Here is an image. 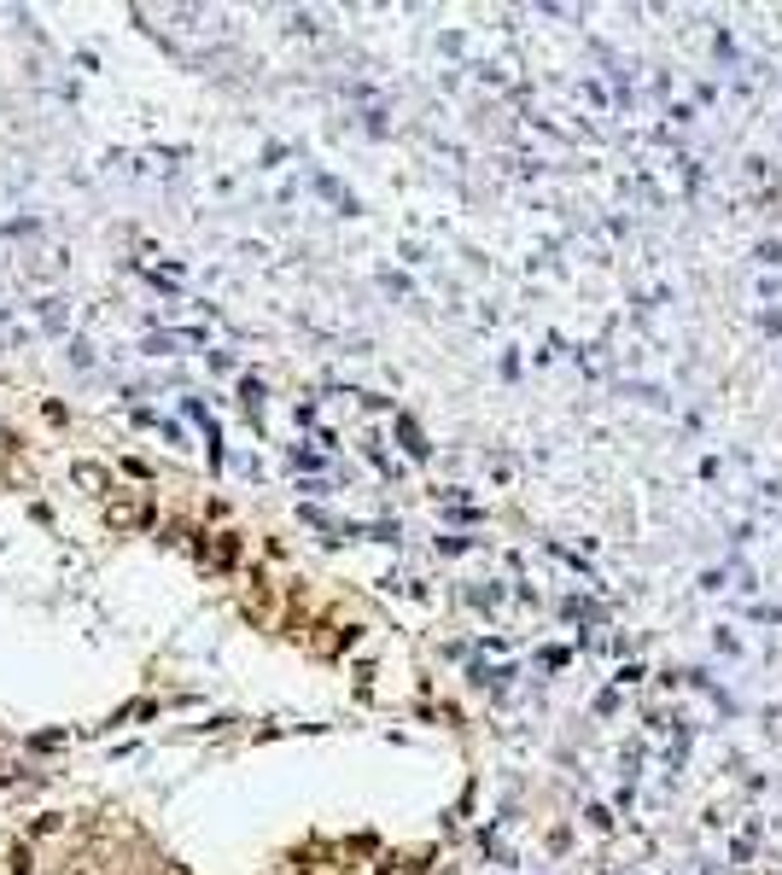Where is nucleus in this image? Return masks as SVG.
<instances>
[{
  "label": "nucleus",
  "instance_id": "obj_1",
  "mask_svg": "<svg viewBox=\"0 0 782 875\" xmlns=\"http://www.w3.org/2000/svg\"><path fill=\"white\" fill-rule=\"evenodd\" d=\"M146 520H152V502L134 497V490L106 502V525H111V532H134V525H146Z\"/></svg>",
  "mask_w": 782,
  "mask_h": 875
},
{
  "label": "nucleus",
  "instance_id": "obj_2",
  "mask_svg": "<svg viewBox=\"0 0 782 875\" xmlns=\"http://www.w3.org/2000/svg\"><path fill=\"white\" fill-rule=\"evenodd\" d=\"M77 485H88V490H106V473H99V467H77Z\"/></svg>",
  "mask_w": 782,
  "mask_h": 875
},
{
  "label": "nucleus",
  "instance_id": "obj_3",
  "mask_svg": "<svg viewBox=\"0 0 782 875\" xmlns=\"http://www.w3.org/2000/svg\"><path fill=\"white\" fill-rule=\"evenodd\" d=\"M12 875H30V846H12Z\"/></svg>",
  "mask_w": 782,
  "mask_h": 875
},
{
  "label": "nucleus",
  "instance_id": "obj_4",
  "mask_svg": "<svg viewBox=\"0 0 782 875\" xmlns=\"http://www.w3.org/2000/svg\"><path fill=\"white\" fill-rule=\"evenodd\" d=\"M152 875H188V870H181V864H158Z\"/></svg>",
  "mask_w": 782,
  "mask_h": 875
}]
</instances>
